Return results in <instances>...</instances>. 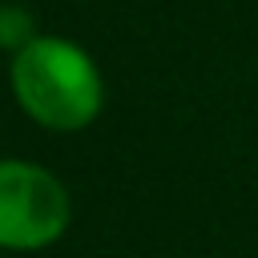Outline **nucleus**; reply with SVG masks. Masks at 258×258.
<instances>
[{
    "label": "nucleus",
    "mask_w": 258,
    "mask_h": 258,
    "mask_svg": "<svg viewBox=\"0 0 258 258\" xmlns=\"http://www.w3.org/2000/svg\"><path fill=\"white\" fill-rule=\"evenodd\" d=\"M12 97L28 121L52 133H77L97 121L105 81L93 56L64 36H32L8 64Z\"/></svg>",
    "instance_id": "obj_1"
},
{
    "label": "nucleus",
    "mask_w": 258,
    "mask_h": 258,
    "mask_svg": "<svg viewBox=\"0 0 258 258\" xmlns=\"http://www.w3.org/2000/svg\"><path fill=\"white\" fill-rule=\"evenodd\" d=\"M32 36H36V32H32V16H28V12H20V8H0V44H4V48L20 52Z\"/></svg>",
    "instance_id": "obj_3"
},
{
    "label": "nucleus",
    "mask_w": 258,
    "mask_h": 258,
    "mask_svg": "<svg viewBox=\"0 0 258 258\" xmlns=\"http://www.w3.org/2000/svg\"><path fill=\"white\" fill-rule=\"evenodd\" d=\"M73 198L64 181L24 157H0V250L32 254L64 238Z\"/></svg>",
    "instance_id": "obj_2"
}]
</instances>
